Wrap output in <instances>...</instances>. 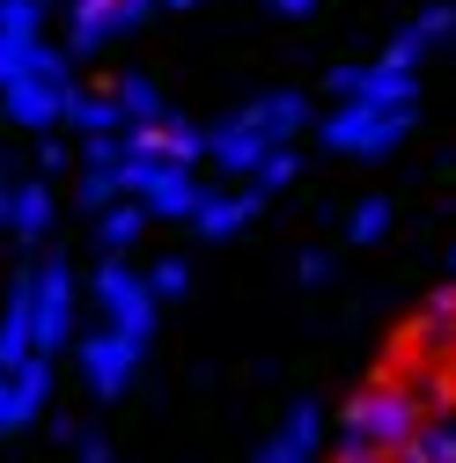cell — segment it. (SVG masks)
I'll list each match as a JSON object with an SVG mask.
<instances>
[{"label":"cell","instance_id":"obj_1","mask_svg":"<svg viewBox=\"0 0 456 463\" xmlns=\"http://www.w3.org/2000/svg\"><path fill=\"white\" fill-rule=\"evenodd\" d=\"M324 463H456V272L347 390Z\"/></svg>","mask_w":456,"mask_h":463}]
</instances>
